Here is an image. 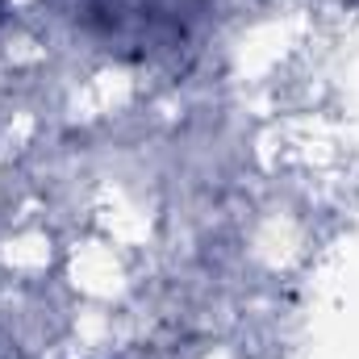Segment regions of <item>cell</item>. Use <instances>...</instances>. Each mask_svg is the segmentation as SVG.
<instances>
[{"instance_id":"obj_1","label":"cell","mask_w":359,"mask_h":359,"mask_svg":"<svg viewBox=\"0 0 359 359\" xmlns=\"http://www.w3.org/2000/svg\"><path fill=\"white\" fill-rule=\"evenodd\" d=\"M72 8H76V17H96L109 38H121L134 17L138 21L151 17L155 0H72Z\"/></svg>"}]
</instances>
